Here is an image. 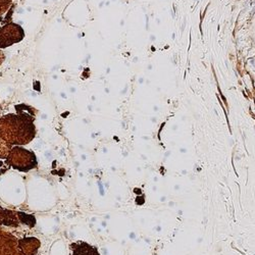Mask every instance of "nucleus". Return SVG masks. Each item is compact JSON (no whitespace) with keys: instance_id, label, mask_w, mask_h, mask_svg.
<instances>
[{"instance_id":"20e7f679","label":"nucleus","mask_w":255,"mask_h":255,"mask_svg":"<svg viewBox=\"0 0 255 255\" xmlns=\"http://www.w3.org/2000/svg\"><path fill=\"white\" fill-rule=\"evenodd\" d=\"M12 0H0V17H2L10 8Z\"/></svg>"},{"instance_id":"f03ea898","label":"nucleus","mask_w":255,"mask_h":255,"mask_svg":"<svg viewBox=\"0 0 255 255\" xmlns=\"http://www.w3.org/2000/svg\"><path fill=\"white\" fill-rule=\"evenodd\" d=\"M25 38L22 27L15 23H7L0 28V50L21 42Z\"/></svg>"},{"instance_id":"7ed1b4c3","label":"nucleus","mask_w":255,"mask_h":255,"mask_svg":"<svg viewBox=\"0 0 255 255\" xmlns=\"http://www.w3.org/2000/svg\"><path fill=\"white\" fill-rule=\"evenodd\" d=\"M72 255H99L97 249L86 243H78L72 245Z\"/></svg>"},{"instance_id":"f257e3e1","label":"nucleus","mask_w":255,"mask_h":255,"mask_svg":"<svg viewBox=\"0 0 255 255\" xmlns=\"http://www.w3.org/2000/svg\"><path fill=\"white\" fill-rule=\"evenodd\" d=\"M0 136L12 144H27L35 136L33 120L25 114H8L0 118Z\"/></svg>"},{"instance_id":"39448f33","label":"nucleus","mask_w":255,"mask_h":255,"mask_svg":"<svg viewBox=\"0 0 255 255\" xmlns=\"http://www.w3.org/2000/svg\"><path fill=\"white\" fill-rule=\"evenodd\" d=\"M2 60H3V55L1 53V51H0V64H1Z\"/></svg>"}]
</instances>
